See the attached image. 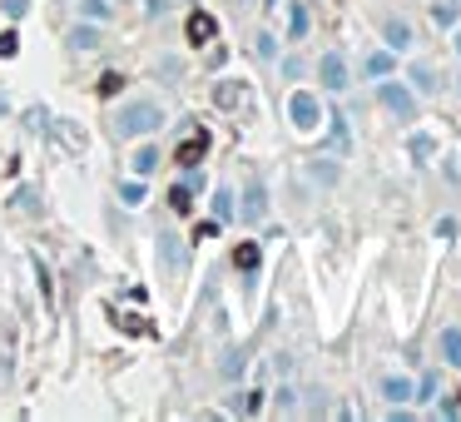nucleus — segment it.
<instances>
[{
	"label": "nucleus",
	"instance_id": "nucleus-26",
	"mask_svg": "<svg viewBox=\"0 0 461 422\" xmlns=\"http://www.w3.org/2000/svg\"><path fill=\"white\" fill-rule=\"evenodd\" d=\"M120 199H125L129 209H134V204H144V184H125V189H120Z\"/></svg>",
	"mask_w": 461,
	"mask_h": 422
},
{
	"label": "nucleus",
	"instance_id": "nucleus-5",
	"mask_svg": "<svg viewBox=\"0 0 461 422\" xmlns=\"http://www.w3.org/2000/svg\"><path fill=\"white\" fill-rule=\"evenodd\" d=\"M204 154H208V129H189L184 144L174 149V164H179V169H199Z\"/></svg>",
	"mask_w": 461,
	"mask_h": 422
},
{
	"label": "nucleus",
	"instance_id": "nucleus-9",
	"mask_svg": "<svg viewBox=\"0 0 461 422\" xmlns=\"http://www.w3.org/2000/svg\"><path fill=\"white\" fill-rule=\"evenodd\" d=\"M441 358H446L451 367H461V328H456V323L441 328Z\"/></svg>",
	"mask_w": 461,
	"mask_h": 422
},
{
	"label": "nucleus",
	"instance_id": "nucleus-28",
	"mask_svg": "<svg viewBox=\"0 0 461 422\" xmlns=\"http://www.w3.org/2000/svg\"><path fill=\"white\" fill-rule=\"evenodd\" d=\"M243 363H248V358H243V353H234V358H228V363H223V378H234V373H243Z\"/></svg>",
	"mask_w": 461,
	"mask_h": 422
},
{
	"label": "nucleus",
	"instance_id": "nucleus-21",
	"mask_svg": "<svg viewBox=\"0 0 461 422\" xmlns=\"http://www.w3.org/2000/svg\"><path fill=\"white\" fill-rule=\"evenodd\" d=\"M412 154H422V160H432V154H437V139H432V134H412Z\"/></svg>",
	"mask_w": 461,
	"mask_h": 422
},
{
	"label": "nucleus",
	"instance_id": "nucleus-2",
	"mask_svg": "<svg viewBox=\"0 0 461 422\" xmlns=\"http://www.w3.org/2000/svg\"><path fill=\"white\" fill-rule=\"evenodd\" d=\"M377 99H382V110H392L397 120H417V99H412L407 85H382Z\"/></svg>",
	"mask_w": 461,
	"mask_h": 422
},
{
	"label": "nucleus",
	"instance_id": "nucleus-32",
	"mask_svg": "<svg viewBox=\"0 0 461 422\" xmlns=\"http://www.w3.org/2000/svg\"><path fill=\"white\" fill-rule=\"evenodd\" d=\"M0 115H6V99H0Z\"/></svg>",
	"mask_w": 461,
	"mask_h": 422
},
{
	"label": "nucleus",
	"instance_id": "nucleus-14",
	"mask_svg": "<svg viewBox=\"0 0 461 422\" xmlns=\"http://www.w3.org/2000/svg\"><path fill=\"white\" fill-rule=\"evenodd\" d=\"M169 209H174V214H189L194 209V184H174L169 189Z\"/></svg>",
	"mask_w": 461,
	"mask_h": 422
},
{
	"label": "nucleus",
	"instance_id": "nucleus-23",
	"mask_svg": "<svg viewBox=\"0 0 461 422\" xmlns=\"http://www.w3.org/2000/svg\"><path fill=\"white\" fill-rule=\"evenodd\" d=\"M327 120H332V144L348 149V120H342V115H327Z\"/></svg>",
	"mask_w": 461,
	"mask_h": 422
},
{
	"label": "nucleus",
	"instance_id": "nucleus-30",
	"mask_svg": "<svg viewBox=\"0 0 461 422\" xmlns=\"http://www.w3.org/2000/svg\"><path fill=\"white\" fill-rule=\"evenodd\" d=\"M6 10H10V15H15V20H20V15H25V10H30V0H6Z\"/></svg>",
	"mask_w": 461,
	"mask_h": 422
},
{
	"label": "nucleus",
	"instance_id": "nucleus-19",
	"mask_svg": "<svg viewBox=\"0 0 461 422\" xmlns=\"http://www.w3.org/2000/svg\"><path fill=\"white\" fill-rule=\"evenodd\" d=\"M432 20H437V25H451V20H456V6H451V0H441V6L432 0Z\"/></svg>",
	"mask_w": 461,
	"mask_h": 422
},
{
	"label": "nucleus",
	"instance_id": "nucleus-20",
	"mask_svg": "<svg viewBox=\"0 0 461 422\" xmlns=\"http://www.w3.org/2000/svg\"><path fill=\"white\" fill-rule=\"evenodd\" d=\"M15 50H20V35L15 30H0V60H10Z\"/></svg>",
	"mask_w": 461,
	"mask_h": 422
},
{
	"label": "nucleus",
	"instance_id": "nucleus-7",
	"mask_svg": "<svg viewBox=\"0 0 461 422\" xmlns=\"http://www.w3.org/2000/svg\"><path fill=\"white\" fill-rule=\"evenodd\" d=\"M263 214H268V194H263V184H248V194H243V219L258 224Z\"/></svg>",
	"mask_w": 461,
	"mask_h": 422
},
{
	"label": "nucleus",
	"instance_id": "nucleus-4",
	"mask_svg": "<svg viewBox=\"0 0 461 422\" xmlns=\"http://www.w3.org/2000/svg\"><path fill=\"white\" fill-rule=\"evenodd\" d=\"M318 85L332 90V94H337V90H348V60H342L337 50H327V55L318 60Z\"/></svg>",
	"mask_w": 461,
	"mask_h": 422
},
{
	"label": "nucleus",
	"instance_id": "nucleus-17",
	"mask_svg": "<svg viewBox=\"0 0 461 422\" xmlns=\"http://www.w3.org/2000/svg\"><path fill=\"white\" fill-rule=\"evenodd\" d=\"M129 164H134V174H154V169H159V149H149V144H144Z\"/></svg>",
	"mask_w": 461,
	"mask_h": 422
},
{
	"label": "nucleus",
	"instance_id": "nucleus-25",
	"mask_svg": "<svg viewBox=\"0 0 461 422\" xmlns=\"http://www.w3.org/2000/svg\"><path fill=\"white\" fill-rule=\"evenodd\" d=\"M125 85V75L120 70H109V75H99V94H114V90H120Z\"/></svg>",
	"mask_w": 461,
	"mask_h": 422
},
{
	"label": "nucleus",
	"instance_id": "nucleus-18",
	"mask_svg": "<svg viewBox=\"0 0 461 422\" xmlns=\"http://www.w3.org/2000/svg\"><path fill=\"white\" fill-rule=\"evenodd\" d=\"M213 219H234V194H228V189L213 194Z\"/></svg>",
	"mask_w": 461,
	"mask_h": 422
},
{
	"label": "nucleus",
	"instance_id": "nucleus-16",
	"mask_svg": "<svg viewBox=\"0 0 461 422\" xmlns=\"http://www.w3.org/2000/svg\"><path fill=\"white\" fill-rule=\"evenodd\" d=\"M213 99H218V104H223V110H234V104H239V99H243V85H234V80H223V85H218V90H213Z\"/></svg>",
	"mask_w": 461,
	"mask_h": 422
},
{
	"label": "nucleus",
	"instance_id": "nucleus-22",
	"mask_svg": "<svg viewBox=\"0 0 461 422\" xmlns=\"http://www.w3.org/2000/svg\"><path fill=\"white\" fill-rule=\"evenodd\" d=\"M412 85H417V90H427V94H432V90H437V75H432V70H427V65H417V70H412Z\"/></svg>",
	"mask_w": 461,
	"mask_h": 422
},
{
	"label": "nucleus",
	"instance_id": "nucleus-12",
	"mask_svg": "<svg viewBox=\"0 0 461 422\" xmlns=\"http://www.w3.org/2000/svg\"><path fill=\"white\" fill-rule=\"evenodd\" d=\"M382 393H387L392 402H407V398H417V388H412L407 378H397V373H392V378H382Z\"/></svg>",
	"mask_w": 461,
	"mask_h": 422
},
{
	"label": "nucleus",
	"instance_id": "nucleus-31",
	"mask_svg": "<svg viewBox=\"0 0 461 422\" xmlns=\"http://www.w3.org/2000/svg\"><path fill=\"white\" fill-rule=\"evenodd\" d=\"M456 55H461V30H456Z\"/></svg>",
	"mask_w": 461,
	"mask_h": 422
},
{
	"label": "nucleus",
	"instance_id": "nucleus-10",
	"mask_svg": "<svg viewBox=\"0 0 461 422\" xmlns=\"http://www.w3.org/2000/svg\"><path fill=\"white\" fill-rule=\"evenodd\" d=\"M382 35H387V50H407V45H412V25H407V20H387Z\"/></svg>",
	"mask_w": 461,
	"mask_h": 422
},
{
	"label": "nucleus",
	"instance_id": "nucleus-8",
	"mask_svg": "<svg viewBox=\"0 0 461 422\" xmlns=\"http://www.w3.org/2000/svg\"><path fill=\"white\" fill-rule=\"evenodd\" d=\"M104 45V35L94 30V25H80L75 35H70V50H75V55H90V50H99Z\"/></svg>",
	"mask_w": 461,
	"mask_h": 422
},
{
	"label": "nucleus",
	"instance_id": "nucleus-29",
	"mask_svg": "<svg viewBox=\"0 0 461 422\" xmlns=\"http://www.w3.org/2000/svg\"><path fill=\"white\" fill-rule=\"evenodd\" d=\"M169 6H174V0H144V10H149V15H164Z\"/></svg>",
	"mask_w": 461,
	"mask_h": 422
},
{
	"label": "nucleus",
	"instance_id": "nucleus-24",
	"mask_svg": "<svg viewBox=\"0 0 461 422\" xmlns=\"http://www.w3.org/2000/svg\"><path fill=\"white\" fill-rule=\"evenodd\" d=\"M80 10H85L90 20H104V15H109V0H80Z\"/></svg>",
	"mask_w": 461,
	"mask_h": 422
},
{
	"label": "nucleus",
	"instance_id": "nucleus-27",
	"mask_svg": "<svg viewBox=\"0 0 461 422\" xmlns=\"http://www.w3.org/2000/svg\"><path fill=\"white\" fill-rule=\"evenodd\" d=\"M367 70H372V75H392V55H372Z\"/></svg>",
	"mask_w": 461,
	"mask_h": 422
},
{
	"label": "nucleus",
	"instance_id": "nucleus-13",
	"mask_svg": "<svg viewBox=\"0 0 461 422\" xmlns=\"http://www.w3.org/2000/svg\"><path fill=\"white\" fill-rule=\"evenodd\" d=\"M288 35H293V40L308 35V6H303V0H293V10H288Z\"/></svg>",
	"mask_w": 461,
	"mask_h": 422
},
{
	"label": "nucleus",
	"instance_id": "nucleus-15",
	"mask_svg": "<svg viewBox=\"0 0 461 422\" xmlns=\"http://www.w3.org/2000/svg\"><path fill=\"white\" fill-rule=\"evenodd\" d=\"M258 258H263V253H258V244H248V239L234 248V263H239L243 274H253V269H258Z\"/></svg>",
	"mask_w": 461,
	"mask_h": 422
},
{
	"label": "nucleus",
	"instance_id": "nucleus-3",
	"mask_svg": "<svg viewBox=\"0 0 461 422\" xmlns=\"http://www.w3.org/2000/svg\"><path fill=\"white\" fill-rule=\"evenodd\" d=\"M288 115H293L298 129H318V120H327V115L318 110V94H308V90H298L293 99H288Z\"/></svg>",
	"mask_w": 461,
	"mask_h": 422
},
{
	"label": "nucleus",
	"instance_id": "nucleus-1",
	"mask_svg": "<svg viewBox=\"0 0 461 422\" xmlns=\"http://www.w3.org/2000/svg\"><path fill=\"white\" fill-rule=\"evenodd\" d=\"M164 125V110L154 99H134V104H125L120 110V120H114V134L120 139H139V134H154Z\"/></svg>",
	"mask_w": 461,
	"mask_h": 422
},
{
	"label": "nucleus",
	"instance_id": "nucleus-11",
	"mask_svg": "<svg viewBox=\"0 0 461 422\" xmlns=\"http://www.w3.org/2000/svg\"><path fill=\"white\" fill-rule=\"evenodd\" d=\"M159 253H164V269H169V274H179V269H184V253H179L174 234H159Z\"/></svg>",
	"mask_w": 461,
	"mask_h": 422
},
{
	"label": "nucleus",
	"instance_id": "nucleus-6",
	"mask_svg": "<svg viewBox=\"0 0 461 422\" xmlns=\"http://www.w3.org/2000/svg\"><path fill=\"white\" fill-rule=\"evenodd\" d=\"M213 35H218V20H213L208 10H194V15H189V40H194V45H213Z\"/></svg>",
	"mask_w": 461,
	"mask_h": 422
}]
</instances>
